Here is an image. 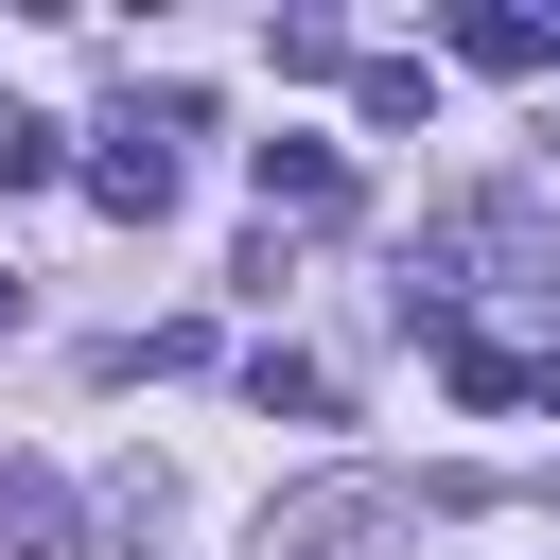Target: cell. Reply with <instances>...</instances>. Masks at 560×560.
Segmentation results:
<instances>
[{"label":"cell","instance_id":"obj_1","mask_svg":"<svg viewBox=\"0 0 560 560\" xmlns=\"http://www.w3.org/2000/svg\"><path fill=\"white\" fill-rule=\"evenodd\" d=\"M455 298H560V245H542L525 192H455V210H420V245H402V315L438 332Z\"/></svg>","mask_w":560,"mask_h":560},{"label":"cell","instance_id":"obj_2","mask_svg":"<svg viewBox=\"0 0 560 560\" xmlns=\"http://www.w3.org/2000/svg\"><path fill=\"white\" fill-rule=\"evenodd\" d=\"M420 525H438V490H402V472H298L262 508V560H420Z\"/></svg>","mask_w":560,"mask_h":560},{"label":"cell","instance_id":"obj_3","mask_svg":"<svg viewBox=\"0 0 560 560\" xmlns=\"http://www.w3.org/2000/svg\"><path fill=\"white\" fill-rule=\"evenodd\" d=\"M192 122H210L192 88H140V105L88 140V210H105V228H158V210H175V140H192Z\"/></svg>","mask_w":560,"mask_h":560},{"label":"cell","instance_id":"obj_4","mask_svg":"<svg viewBox=\"0 0 560 560\" xmlns=\"http://www.w3.org/2000/svg\"><path fill=\"white\" fill-rule=\"evenodd\" d=\"M245 192H262V228H280V210H298V228H332V210H350V158L280 122V140H245Z\"/></svg>","mask_w":560,"mask_h":560},{"label":"cell","instance_id":"obj_5","mask_svg":"<svg viewBox=\"0 0 560 560\" xmlns=\"http://www.w3.org/2000/svg\"><path fill=\"white\" fill-rule=\"evenodd\" d=\"M0 560H88V508H70V472L0 455Z\"/></svg>","mask_w":560,"mask_h":560},{"label":"cell","instance_id":"obj_6","mask_svg":"<svg viewBox=\"0 0 560 560\" xmlns=\"http://www.w3.org/2000/svg\"><path fill=\"white\" fill-rule=\"evenodd\" d=\"M350 122H368V140H420V122H438V70H420V52H350Z\"/></svg>","mask_w":560,"mask_h":560},{"label":"cell","instance_id":"obj_7","mask_svg":"<svg viewBox=\"0 0 560 560\" xmlns=\"http://www.w3.org/2000/svg\"><path fill=\"white\" fill-rule=\"evenodd\" d=\"M262 70H280V88H350V18H315V0L262 18Z\"/></svg>","mask_w":560,"mask_h":560},{"label":"cell","instance_id":"obj_8","mask_svg":"<svg viewBox=\"0 0 560 560\" xmlns=\"http://www.w3.org/2000/svg\"><path fill=\"white\" fill-rule=\"evenodd\" d=\"M455 52H472V70H560V18H525V0H472V18H455Z\"/></svg>","mask_w":560,"mask_h":560},{"label":"cell","instance_id":"obj_9","mask_svg":"<svg viewBox=\"0 0 560 560\" xmlns=\"http://www.w3.org/2000/svg\"><path fill=\"white\" fill-rule=\"evenodd\" d=\"M245 402H262V420H332V368H315V350H280V332H262V350H245Z\"/></svg>","mask_w":560,"mask_h":560},{"label":"cell","instance_id":"obj_10","mask_svg":"<svg viewBox=\"0 0 560 560\" xmlns=\"http://www.w3.org/2000/svg\"><path fill=\"white\" fill-rule=\"evenodd\" d=\"M52 175H70V140L52 122H0V192H52Z\"/></svg>","mask_w":560,"mask_h":560},{"label":"cell","instance_id":"obj_11","mask_svg":"<svg viewBox=\"0 0 560 560\" xmlns=\"http://www.w3.org/2000/svg\"><path fill=\"white\" fill-rule=\"evenodd\" d=\"M0 332H18V280H0Z\"/></svg>","mask_w":560,"mask_h":560}]
</instances>
